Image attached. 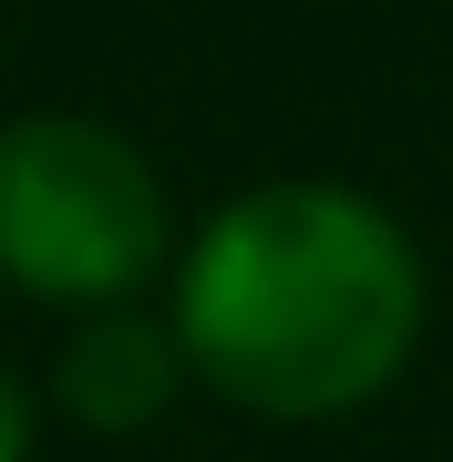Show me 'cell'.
<instances>
[{
	"instance_id": "6da1fadb",
	"label": "cell",
	"mask_w": 453,
	"mask_h": 462,
	"mask_svg": "<svg viewBox=\"0 0 453 462\" xmlns=\"http://www.w3.org/2000/svg\"><path fill=\"white\" fill-rule=\"evenodd\" d=\"M175 339L206 391L258 421L371 411L422 349V257L361 185H248L175 257Z\"/></svg>"
},
{
	"instance_id": "7a4b0ae2",
	"label": "cell",
	"mask_w": 453,
	"mask_h": 462,
	"mask_svg": "<svg viewBox=\"0 0 453 462\" xmlns=\"http://www.w3.org/2000/svg\"><path fill=\"white\" fill-rule=\"evenodd\" d=\"M175 247L165 185L114 124L21 114L0 124V278L52 309H124Z\"/></svg>"
},
{
	"instance_id": "3957f363",
	"label": "cell",
	"mask_w": 453,
	"mask_h": 462,
	"mask_svg": "<svg viewBox=\"0 0 453 462\" xmlns=\"http://www.w3.org/2000/svg\"><path fill=\"white\" fill-rule=\"evenodd\" d=\"M185 339L175 319H145V309H93L83 329L62 339V360H52V401H62L83 431H145L175 411L185 391Z\"/></svg>"
},
{
	"instance_id": "277c9868",
	"label": "cell",
	"mask_w": 453,
	"mask_h": 462,
	"mask_svg": "<svg viewBox=\"0 0 453 462\" xmlns=\"http://www.w3.org/2000/svg\"><path fill=\"white\" fill-rule=\"evenodd\" d=\"M0 462H32V391L0 370Z\"/></svg>"
}]
</instances>
